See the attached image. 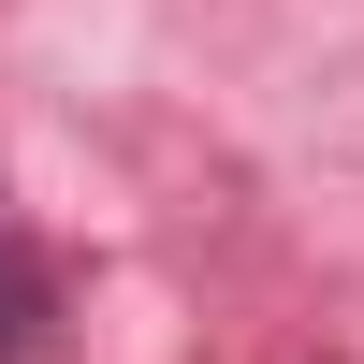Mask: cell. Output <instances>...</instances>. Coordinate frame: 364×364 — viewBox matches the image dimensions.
I'll return each mask as SVG.
<instances>
[{
	"label": "cell",
	"instance_id": "6da1fadb",
	"mask_svg": "<svg viewBox=\"0 0 364 364\" xmlns=\"http://www.w3.org/2000/svg\"><path fill=\"white\" fill-rule=\"evenodd\" d=\"M29 336H44V262H29L15 233H0V364H15Z\"/></svg>",
	"mask_w": 364,
	"mask_h": 364
}]
</instances>
